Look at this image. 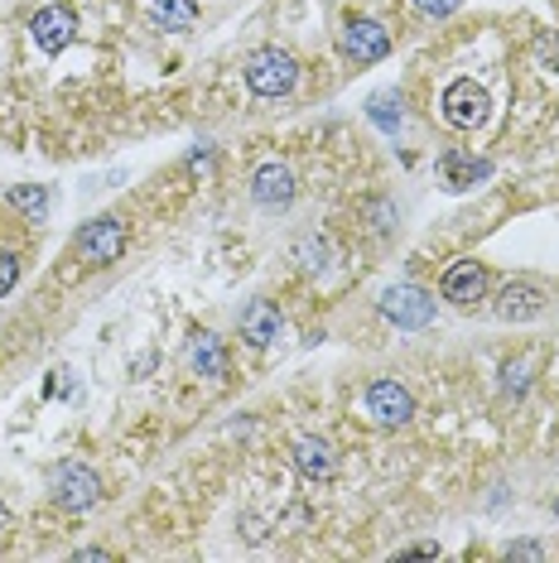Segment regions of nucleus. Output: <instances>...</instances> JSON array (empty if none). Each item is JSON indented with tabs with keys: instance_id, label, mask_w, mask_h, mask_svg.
<instances>
[{
	"instance_id": "f257e3e1",
	"label": "nucleus",
	"mask_w": 559,
	"mask_h": 563,
	"mask_svg": "<svg viewBox=\"0 0 559 563\" xmlns=\"http://www.w3.org/2000/svg\"><path fill=\"white\" fill-rule=\"evenodd\" d=\"M295 82H299V63L285 48H256L246 58V87L256 97H285L295 92Z\"/></svg>"
},
{
	"instance_id": "f03ea898",
	"label": "nucleus",
	"mask_w": 559,
	"mask_h": 563,
	"mask_svg": "<svg viewBox=\"0 0 559 563\" xmlns=\"http://www.w3.org/2000/svg\"><path fill=\"white\" fill-rule=\"evenodd\" d=\"M439 107H443V121H449L453 131H478V125L487 121L492 101H487V92H482V87H478L473 78H459V82L443 87Z\"/></svg>"
},
{
	"instance_id": "7ed1b4c3",
	"label": "nucleus",
	"mask_w": 559,
	"mask_h": 563,
	"mask_svg": "<svg viewBox=\"0 0 559 563\" xmlns=\"http://www.w3.org/2000/svg\"><path fill=\"white\" fill-rule=\"evenodd\" d=\"M381 313L396 328H429L435 323V294H425L419 285H391L381 289Z\"/></svg>"
},
{
	"instance_id": "20e7f679",
	"label": "nucleus",
	"mask_w": 559,
	"mask_h": 563,
	"mask_svg": "<svg viewBox=\"0 0 559 563\" xmlns=\"http://www.w3.org/2000/svg\"><path fill=\"white\" fill-rule=\"evenodd\" d=\"M54 501L68 510V516H83V510H92L101 501V482L97 472L87 463H63L54 472Z\"/></svg>"
},
{
	"instance_id": "39448f33",
	"label": "nucleus",
	"mask_w": 559,
	"mask_h": 563,
	"mask_svg": "<svg viewBox=\"0 0 559 563\" xmlns=\"http://www.w3.org/2000/svg\"><path fill=\"white\" fill-rule=\"evenodd\" d=\"M366 415L381 429H401L415 419V395L401 386V380H372L366 386Z\"/></svg>"
},
{
	"instance_id": "423d86ee",
	"label": "nucleus",
	"mask_w": 559,
	"mask_h": 563,
	"mask_svg": "<svg viewBox=\"0 0 559 563\" xmlns=\"http://www.w3.org/2000/svg\"><path fill=\"white\" fill-rule=\"evenodd\" d=\"M492 309H497L502 323H530V318H540L550 309V294H545L536 279H506Z\"/></svg>"
},
{
	"instance_id": "0eeeda50",
	"label": "nucleus",
	"mask_w": 559,
	"mask_h": 563,
	"mask_svg": "<svg viewBox=\"0 0 559 563\" xmlns=\"http://www.w3.org/2000/svg\"><path fill=\"white\" fill-rule=\"evenodd\" d=\"M338 44L352 63H381L391 54V30L376 24V20H348L342 34H338Z\"/></svg>"
},
{
	"instance_id": "6e6552de",
	"label": "nucleus",
	"mask_w": 559,
	"mask_h": 563,
	"mask_svg": "<svg viewBox=\"0 0 559 563\" xmlns=\"http://www.w3.org/2000/svg\"><path fill=\"white\" fill-rule=\"evenodd\" d=\"M78 251L87 255L92 265H117L125 255V227L117 217H97L78 232Z\"/></svg>"
},
{
	"instance_id": "1a4fd4ad",
	"label": "nucleus",
	"mask_w": 559,
	"mask_h": 563,
	"mask_svg": "<svg viewBox=\"0 0 559 563\" xmlns=\"http://www.w3.org/2000/svg\"><path fill=\"white\" fill-rule=\"evenodd\" d=\"M30 34H34V44H40L44 54H63V48L78 40V15H73L68 5H48V10H40V15L30 20Z\"/></svg>"
},
{
	"instance_id": "9d476101",
	"label": "nucleus",
	"mask_w": 559,
	"mask_h": 563,
	"mask_svg": "<svg viewBox=\"0 0 559 563\" xmlns=\"http://www.w3.org/2000/svg\"><path fill=\"white\" fill-rule=\"evenodd\" d=\"M439 294L449 303H459V309H473L482 294H487V271H482L478 261H453L439 279Z\"/></svg>"
},
{
	"instance_id": "9b49d317",
	"label": "nucleus",
	"mask_w": 559,
	"mask_h": 563,
	"mask_svg": "<svg viewBox=\"0 0 559 563\" xmlns=\"http://www.w3.org/2000/svg\"><path fill=\"white\" fill-rule=\"evenodd\" d=\"M251 198L271 212L289 208V202H295V174H289L285 164H261V169L251 174Z\"/></svg>"
},
{
	"instance_id": "f8f14e48",
	"label": "nucleus",
	"mask_w": 559,
	"mask_h": 563,
	"mask_svg": "<svg viewBox=\"0 0 559 563\" xmlns=\"http://www.w3.org/2000/svg\"><path fill=\"white\" fill-rule=\"evenodd\" d=\"M280 328H285V318H280L275 303L251 299L246 309H241V338H246L251 347H271V342H280Z\"/></svg>"
},
{
	"instance_id": "ddd939ff",
	"label": "nucleus",
	"mask_w": 559,
	"mask_h": 563,
	"mask_svg": "<svg viewBox=\"0 0 559 563\" xmlns=\"http://www.w3.org/2000/svg\"><path fill=\"white\" fill-rule=\"evenodd\" d=\"M295 467H299L309 482H333V477H338V453H333V448H328L324 439H314V433H309V439L295 443Z\"/></svg>"
},
{
	"instance_id": "4468645a",
	"label": "nucleus",
	"mask_w": 559,
	"mask_h": 563,
	"mask_svg": "<svg viewBox=\"0 0 559 563\" xmlns=\"http://www.w3.org/2000/svg\"><path fill=\"white\" fill-rule=\"evenodd\" d=\"M487 174H492V164H487V159L463 155V150H449V155L439 159V178H443V188H453V194H463V188L482 184Z\"/></svg>"
},
{
	"instance_id": "2eb2a0df",
	"label": "nucleus",
	"mask_w": 559,
	"mask_h": 563,
	"mask_svg": "<svg viewBox=\"0 0 559 563\" xmlns=\"http://www.w3.org/2000/svg\"><path fill=\"white\" fill-rule=\"evenodd\" d=\"M188 366H194L198 376H212V380L227 376V352H222L218 332H198V338L188 342Z\"/></svg>"
},
{
	"instance_id": "dca6fc26",
	"label": "nucleus",
	"mask_w": 559,
	"mask_h": 563,
	"mask_svg": "<svg viewBox=\"0 0 559 563\" xmlns=\"http://www.w3.org/2000/svg\"><path fill=\"white\" fill-rule=\"evenodd\" d=\"M366 117H372L376 131L396 135V131H401V121H405L401 97H396V92H372V97H366Z\"/></svg>"
},
{
	"instance_id": "f3484780",
	"label": "nucleus",
	"mask_w": 559,
	"mask_h": 563,
	"mask_svg": "<svg viewBox=\"0 0 559 563\" xmlns=\"http://www.w3.org/2000/svg\"><path fill=\"white\" fill-rule=\"evenodd\" d=\"M155 20L164 24V30H174V34L194 30V20H198V0H155Z\"/></svg>"
},
{
	"instance_id": "a211bd4d",
	"label": "nucleus",
	"mask_w": 559,
	"mask_h": 563,
	"mask_svg": "<svg viewBox=\"0 0 559 563\" xmlns=\"http://www.w3.org/2000/svg\"><path fill=\"white\" fill-rule=\"evenodd\" d=\"M10 208H20L30 222H44L48 217V188L44 184H15L10 188Z\"/></svg>"
},
{
	"instance_id": "6ab92c4d",
	"label": "nucleus",
	"mask_w": 559,
	"mask_h": 563,
	"mask_svg": "<svg viewBox=\"0 0 559 563\" xmlns=\"http://www.w3.org/2000/svg\"><path fill=\"white\" fill-rule=\"evenodd\" d=\"M295 255H299V265H304V271H324V265H328V241L309 232V236H299Z\"/></svg>"
},
{
	"instance_id": "aec40b11",
	"label": "nucleus",
	"mask_w": 559,
	"mask_h": 563,
	"mask_svg": "<svg viewBox=\"0 0 559 563\" xmlns=\"http://www.w3.org/2000/svg\"><path fill=\"white\" fill-rule=\"evenodd\" d=\"M20 285V255L15 251H0V299Z\"/></svg>"
},
{
	"instance_id": "412c9836",
	"label": "nucleus",
	"mask_w": 559,
	"mask_h": 563,
	"mask_svg": "<svg viewBox=\"0 0 559 563\" xmlns=\"http://www.w3.org/2000/svg\"><path fill=\"white\" fill-rule=\"evenodd\" d=\"M410 5L419 10V15H429V20H443V15H453L463 0H410Z\"/></svg>"
},
{
	"instance_id": "4be33fe9",
	"label": "nucleus",
	"mask_w": 559,
	"mask_h": 563,
	"mask_svg": "<svg viewBox=\"0 0 559 563\" xmlns=\"http://www.w3.org/2000/svg\"><path fill=\"white\" fill-rule=\"evenodd\" d=\"M506 559H545V549H540V544H530V540H520V544L506 549Z\"/></svg>"
},
{
	"instance_id": "5701e85b",
	"label": "nucleus",
	"mask_w": 559,
	"mask_h": 563,
	"mask_svg": "<svg viewBox=\"0 0 559 563\" xmlns=\"http://www.w3.org/2000/svg\"><path fill=\"white\" fill-rule=\"evenodd\" d=\"M73 559H78V563H107L111 554H107V549H78Z\"/></svg>"
},
{
	"instance_id": "b1692460",
	"label": "nucleus",
	"mask_w": 559,
	"mask_h": 563,
	"mask_svg": "<svg viewBox=\"0 0 559 563\" xmlns=\"http://www.w3.org/2000/svg\"><path fill=\"white\" fill-rule=\"evenodd\" d=\"M6 530H10V506L0 501V534H6Z\"/></svg>"
},
{
	"instance_id": "393cba45",
	"label": "nucleus",
	"mask_w": 559,
	"mask_h": 563,
	"mask_svg": "<svg viewBox=\"0 0 559 563\" xmlns=\"http://www.w3.org/2000/svg\"><path fill=\"white\" fill-rule=\"evenodd\" d=\"M555 516H559V501H555Z\"/></svg>"
}]
</instances>
